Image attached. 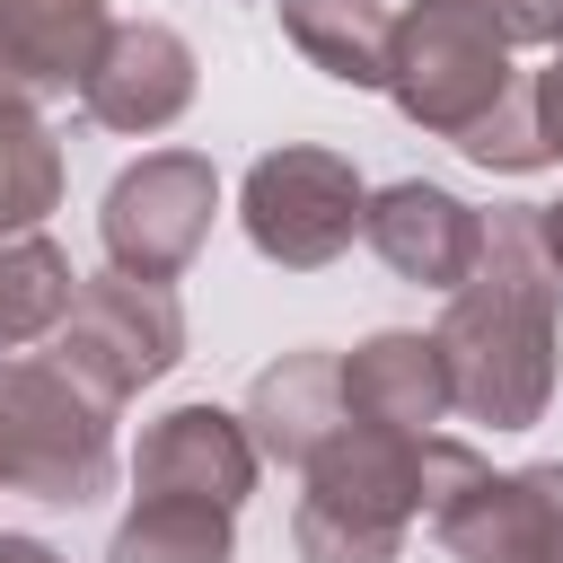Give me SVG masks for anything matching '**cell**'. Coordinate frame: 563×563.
<instances>
[{
  "label": "cell",
  "instance_id": "8",
  "mask_svg": "<svg viewBox=\"0 0 563 563\" xmlns=\"http://www.w3.org/2000/svg\"><path fill=\"white\" fill-rule=\"evenodd\" d=\"M457 563H563V457L493 475L484 457L422 519Z\"/></svg>",
  "mask_w": 563,
  "mask_h": 563
},
{
  "label": "cell",
  "instance_id": "7",
  "mask_svg": "<svg viewBox=\"0 0 563 563\" xmlns=\"http://www.w3.org/2000/svg\"><path fill=\"white\" fill-rule=\"evenodd\" d=\"M53 361H62L97 405H123V396L158 387V378L185 361V308H176V290H158V282L97 273V282H79L70 317L53 325Z\"/></svg>",
  "mask_w": 563,
  "mask_h": 563
},
{
  "label": "cell",
  "instance_id": "10",
  "mask_svg": "<svg viewBox=\"0 0 563 563\" xmlns=\"http://www.w3.org/2000/svg\"><path fill=\"white\" fill-rule=\"evenodd\" d=\"M361 238H369L378 264H387L396 282H413V290H457V282L484 264V211L457 202V194L431 185V176L378 185L369 211H361Z\"/></svg>",
  "mask_w": 563,
  "mask_h": 563
},
{
  "label": "cell",
  "instance_id": "6",
  "mask_svg": "<svg viewBox=\"0 0 563 563\" xmlns=\"http://www.w3.org/2000/svg\"><path fill=\"white\" fill-rule=\"evenodd\" d=\"M220 220V176L202 150H150L132 158L114 185H106V211H97V238H106V273L123 282H176L202 238Z\"/></svg>",
  "mask_w": 563,
  "mask_h": 563
},
{
  "label": "cell",
  "instance_id": "14",
  "mask_svg": "<svg viewBox=\"0 0 563 563\" xmlns=\"http://www.w3.org/2000/svg\"><path fill=\"white\" fill-rule=\"evenodd\" d=\"M246 440H255V457L264 466H308L352 413H343V352H282L273 369H255V387H246Z\"/></svg>",
  "mask_w": 563,
  "mask_h": 563
},
{
  "label": "cell",
  "instance_id": "16",
  "mask_svg": "<svg viewBox=\"0 0 563 563\" xmlns=\"http://www.w3.org/2000/svg\"><path fill=\"white\" fill-rule=\"evenodd\" d=\"M387 26L378 0H282V35L343 88H387Z\"/></svg>",
  "mask_w": 563,
  "mask_h": 563
},
{
  "label": "cell",
  "instance_id": "11",
  "mask_svg": "<svg viewBox=\"0 0 563 563\" xmlns=\"http://www.w3.org/2000/svg\"><path fill=\"white\" fill-rule=\"evenodd\" d=\"M255 475H264V457L229 405H176L132 449V493H176V501H211V510H238L255 493Z\"/></svg>",
  "mask_w": 563,
  "mask_h": 563
},
{
  "label": "cell",
  "instance_id": "21",
  "mask_svg": "<svg viewBox=\"0 0 563 563\" xmlns=\"http://www.w3.org/2000/svg\"><path fill=\"white\" fill-rule=\"evenodd\" d=\"M528 106H537V141H545V158H563V44H554L545 70L528 79Z\"/></svg>",
  "mask_w": 563,
  "mask_h": 563
},
{
  "label": "cell",
  "instance_id": "12",
  "mask_svg": "<svg viewBox=\"0 0 563 563\" xmlns=\"http://www.w3.org/2000/svg\"><path fill=\"white\" fill-rule=\"evenodd\" d=\"M114 9L106 0H0V97L53 106L79 97V79L106 53Z\"/></svg>",
  "mask_w": 563,
  "mask_h": 563
},
{
  "label": "cell",
  "instance_id": "22",
  "mask_svg": "<svg viewBox=\"0 0 563 563\" xmlns=\"http://www.w3.org/2000/svg\"><path fill=\"white\" fill-rule=\"evenodd\" d=\"M537 255H545V273L563 282V202H537Z\"/></svg>",
  "mask_w": 563,
  "mask_h": 563
},
{
  "label": "cell",
  "instance_id": "4",
  "mask_svg": "<svg viewBox=\"0 0 563 563\" xmlns=\"http://www.w3.org/2000/svg\"><path fill=\"white\" fill-rule=\"evenodd\" d=\"M519 88L510 44H493L475 18H457L449 0H413L387 26V97L413 132L431 141H466L501 97Z\"/></svg>",
  "mask_w": 563,
  "mask_h": 563
},
{
  "label": "cell",
  "instance_id": "20",
  "mask_svg": "<svg viewBox=\"0 0 563 563\" xmlns=\"http://www.w3.org/2000/svg\"><path fill=\"white\" fill-rule=\"evenodd\" d=\"M501 44H563V0H501Z\"/></svg>",
  "mask_w": 563,
  "mask_h": 563
},
{
  "label": "cell",
  "instance_id": "15",
  "mask_svg": "<svg viewBox=\"0 0 563 563\" xmlns=\"http://www.w3.org/2000/svg\"><path fill=\"white\" fill-rule=\"evenodd\" d=\"M106 563H238V510L176 501V493H132V510L106 537Z\"/></svg>",
  "mask_w": 563,
  "mask_h": 563
},
{
  "label": "cell",
  "instance_id": "19",
  "mask_svg": "<svg viewBox=\"0 0 563 563\" xmlns=\"http://www.w3.org/2000/svg\"><path fill=\"white\" fill-rule=\"evenodd\" d=\"M457 150H466L475 167H493V176H537V167H554V158H545V141H537L528 79H519V88H510V97H501V106H493V114H484V123H475Z\"/></svg>",
  "mask_w": 563,
  "mask_h": 563
},
{
  "label": "cell",
  "instance_id": "1",
  "mask_svg": "<svg viewBox=\"0 0 563 563\" xmlns=\"http://www.w3.org/2000/svg\"><path fill=\"white\" fill-rule=\"evenodd\" d=\"M554 317H563V282L537 255V202L493 211L484 220V264L449 290L431 343L449 369V405L466 422L493 431H528L545 422L554 396Z\"/></svg>",
  "mask_w": 563,
  "mask_h": 563
},
{
  "label": "cell",
  "instance_id": "5",
  "mask_svg": "<svg viewBox=\"0 0 563 563\" xmlns=\"http://www.w3.org/2000/svg\"><path fill=\"white\" fill-rule=\"evenodd\" d=\"M361 211H369V185L343 150H317V141H282L246 167L238 185V220H246V246L282 273H317L334 264L352 238H361Z\"/></svg>",
  "mask_w": 563,
  "mask_h": 563
},
{
  "label": "cell",
  "instance_id": "13",
  "mask_svg": "<svg viewBox=\"0 0 563 563\" xmlns=\"http://www.w3.org/2000/svg\"><path fill=\"white\" fill-rule=\"evenodd\" d=\"M343 413L352 422H378V431H405V440H431L457 405H449V369H440V343L413 334V325H387L369 343L343 352Z\"/></svg>",
  "mask_w": 563,
  "mask_h": 563
},
{
  "label": "cell",
  "instance_id": "17",
  "mask_svg": "<svg viewBox=\"0 0 563 563\" xmlns=\"http://www.w3.org/2000/svg\"><path fill=\"white\" fill-rule=\"evenodd\" d=\"M70 299H79V273H70V255H62L44 229L0 238V352L44 343V334L70 317Z\"/></svg>",
  "mask_w": 563,
  "mask_h": 563
},
{
  "label": "cell",
  "instance_id": "23",
  "mask_svg": "<svg viewBox=\"0 0 563 563\" xmlns=\"http://www.w3.org/2000/svg\"><path fill=\"white\" fill-rule=\"evenodd\" d=\"M0 563H62L44 537H0Z\"/></svg>",
  "mask_w": 563,
  "mask_h": 563
},
{
  "label": "cell",
  "instance_id": "9",
  "mask_svg": "<svg viewBox=\"0 0 563 563\" xmlns=\"http://www.w3.org/2000/svg\"><path fill=\"white\" fill-rule=\"evenodd\" d=\"M194 88H202V62H194V44H185L176 26H158V18H114L97 70L79 79V114L106 123V132L150 141V132H167V123L194 106Z\"/></svg>",
  "mask_w": 563,
  "mask_h": 563
},
{
  "label": "cell",
  "instance_id": "3",
  "mask_svg": "<svg viewBox=\"0 0 563 563\" xmlns=\"http://www.w3.org/2000/svg\"><path fill=\"white\" fill-rule=\"evenodd\" d=\"M0 475L53 510L97 501L114 484V405H97L53 352H0Z\"/></svg>",
  "mask_w": 563,
  "mask_h": 563
},
{
  "label": "cell",
  "instance_id": "24",
  "mask_svg": "<svg viewBox=\"0 0 563 563\" xmlns=\"http://www.w3.org/2000/svg\"><path fill=\"white\" fill-rule=\"evenodd\" d=\"M0 484H9V475H0Z\"/></svg>",
  "mask_w": 563,
  "mask_h": 563
},
{
  "label": "cell",
  "instance_id": "2",
  "mask_svg": "<svg viewBox=\"0 0 563 563\" xmlns=\"http://www.w3.org/2000/svg\"><path fill=\"white\" fill-rule=\"evenodd\" d=\"M299 510L290 545L299 563H396L413 519H422V440L343 422L308 466H299Z\"/></svg>",
  "mask_w": 563,
  "mask_h": 563
},
{
  "label": "cell",
  "instance_id": "18",
  "mask_svg": "<svg viewBox=\"0 0 563 563\" xmlns=\"http://www.w3.org/2000/svg\"><path fill=\"white\" fill-rule=\"evenodd\" d=\"M53 202H62V141L35 106L0 97V238L44 229Z\"/></svg>",
  "mask_w": 563,
  "mask_h": 563
}]
</instances>
